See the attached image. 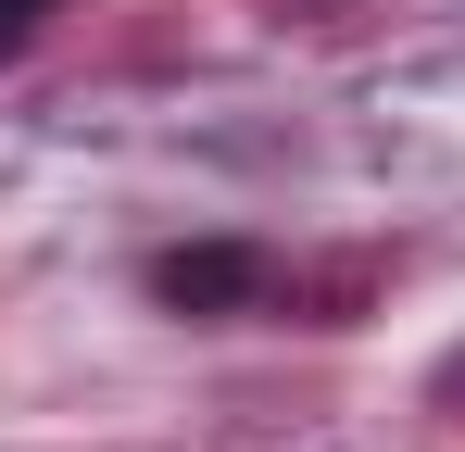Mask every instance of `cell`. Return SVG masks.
Masks as SVG:
<instances>
[{
  "instance_id": "6da1fadb",
  "label": "cell",
  "mask_w": 465,
  "mask_h": 452,
  "mask_svg": "<svg viewBox=\"0 0 465 452\" xmlns=\"http://www.w3.org/2000/svg\"><path fill=\"white\" fill-rule=\"evenodd\" d=\"M264 251L252 239H189V251H152V301L163 314H252L264 301Z\"/></svg>"
},
{
  "instance_id": "7a4b0ae2",
  "label": "cell",
  "mask_w": 465,
  "mask_h": 452,
  "mask_svg": "<svg viewBox=\"0 0 465 452\" xmlns=\"http://www.w3.org/2000/svg\"><path fill=\"white\" fill-rule=\"evenodd\" d=\"M38 13H51V0H0V64H13V51L38 38Z\"/></svg>"
}]
</instances>
